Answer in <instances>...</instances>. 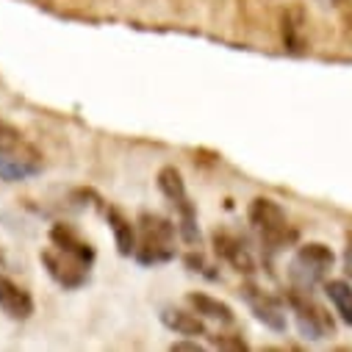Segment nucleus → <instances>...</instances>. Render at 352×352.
Listing matches in <instances>:
<instances>
[{
	"instance_id": "423d86ee",
	"label": "nucleus",
	"mask_w": 352,
	"mask_h": 352,
	"mask_svg": "<svg viewBox=\"0 0 352 352\" xmlns=\"http://www.w3.org/2000/svg\"><path fill=\"white\" fill-rule=\"evenodd\" d=\"M289 308H292V314H294V322H297L300 333H302L308 341H322V338L333 336V319H330V314L311 297V292L292 289V294H289Z\"/></svg>"
},
{
	"instance_id": "6ab92c4d",
	"label": "nucleus",
	"mask_w": 352,
	"mask_h": 352,
	"mask_svg": "<svg viewBox=\"0 0 352 352\" xmlns=\"http://www.w3.org/2000/svg\"><path fill=\"white\" fill-rule=\"evenodd\" d=\"M206 338H208L214 346H219V349H247V341H244L241 336L233 338V336H211V333H208Z\"/></svg>"
},
{
	"instance_id": "1a4fd4ad",
	"label": "nucleus",
	"mask_w": 352,
	"mask_h": 352,
	"mask_svg": "<svg viewBox=\"0 0 352 352\" xmlns=\"http://www.w3.org/2000/svg\"><path fill=\"white\" fill-rule=\"evenodd\" d=\"M34 297L28 289H23L20 283H14L12 278L0 275V311L14 322H25L34 316Z\"/></svg>"
},
{
	"instance_id": "dca6fc26",
	"label": "nucleus",
	"mask_w": 352,
	"mask_h": 352,
	"mask_svg": "<svg viewBox=\"0 0 352 352\" xmlns=\"http://www.w3.org/2000/svg\"><path fill=\"white\" fill-rule=\"evenodd\" d=\"M0 153H17V155H28V158H39L36 150L25 142V136L20 133V128L9 125L6 120H0Z\"/></svg>"
},
{
	"instance_id": "a211bd4d",
	"label": "nucleus",
	"mask_w": 352,
	"mask_h": 352,
	"mask_svg": "<svg viewBox=\"0 0 352 352\" xmlns=\"http://www.w3.org/2000/svg\"><path fill=\"white\" fill-rule=\"evenodd\" d=\"M184 261H186V267H189L192 272H200V275H206L208 280H217V278H219V272H211L214 267H211V263H208L200 252H189Z\"/></svg>"
},
{
	"instance_id": "f03ea898",
	"label": "nucleus",
	"mask_w": 352,
	"mask_h": 352,
	"mask_svg": "<svg viewBox=\"0 0 352 352\" xmlns=\"http://www.w3.org/2000/svg\"><path fill=\"white\" fill-rule=\"evenodd\" d=\"M161 195L169 200V206L175 208V214H178V233L186 244H197L200 241V228H197V208L186 192V181L178 166H161L158 169V178H155Z\"/></svg>"
},
{
	"instance_id": "9b49d317",
	"label": "nucleus",
	"mask_w": 352,
	"mask_h": 352,
	"mask_svg": "<svg viewBox=\"0 0 352 352\" xmlns=\"http://www.w3.org/2000/svg\"><path fill=\"white\" fill-rule=\"evenodd\" d=\"M161 324L178 336H189V338H197V336H208V327L203 322V316L197 314H189L184 308H175V305H164L161 308Z\"/></svg>"
},
{
	"instance_id": "6e6552de",
	"label": "nucleus",
	"mask_w": 352,
	"mask_h": 352,
	"mask_svg": "<svg viewBox=\"0 0 352 352\" xmlns=\"http://www.w3.org/2000/svg\"><path fill=\"white\" fill-rule=\"evenodd\" d=\"M211 241H214L217 255H219L225 263H230L236 272H241V275H255V258H252V252L247 250V244H244L239 236H233V233H228V230H214Z\"/></svg>"
},
{
	"instance_id": "4be33fe9",
	"label": "nucleus",
	"mask_w": 352,
	"mask_h": 352,
	"mask_svg": "<svg viewBox=\"0 0 352 352\" xmlns=\"http://www.w3.org/2000/svg\"><path fill=\"white\" fill-rule=\"evenodd\" d=\"M316 3H319L322 9H336V6L341 3V0H316Z\"/></svg>"
},
{
	"instance_id": "39448f33",
	"label": "nucleus",
	"mask_w": 352,
	"mask_h": 352,
	"mask_svg": "<svg viewBox=\"0 0 352 352\" xmlns=\"http://www.w3.org/2000/svg\"><path fill=\"white\" fill-rule=\"evenodd\" d=\"M39 261H42V267L47 270V275L53 278V283H58L64 292H75L80 286L89 283V267L92 263H86L58 247H47L39 252Z\"/></svg>"
},
{
	"instance_id": "f257e3e1",
	"label": "nucleus",
	"mask_w": 352,
	"mask_h": 352,
	"mask_svg": "<svg viewBox=\"0 0 352 352\" xmlns=\"http://www.w3.org/2000/svg\"><path fill=\"white\" fill-rule=\"evenodd\" d=\"M178 225L172 219L153 214V211H142L136 219V252L133 258L142 267H161L169 263L178 255Z\"/></svg>"
},
{
	"instance_id": "412c9836",
	"label": "nucleus",
	"mask_w": 352,
	"mask_h": 352,
	"mask_svg": "<svg viewBox=\"0 0 352 352\" xmlns=\"http://www.w3.org/2000/svg\"><path fill=\"white\" fill-rule=\"evenodd\" d=\"M341 267H344V275L352 280V239L346 241V247H344V255H341Z\"/></svg>"
},
{
	"instance_id": "aec40b11",
	"label": "nucleus",
	"mask_w": 352,
	"mask_h": 352,
	"mask_svg": "<svg viewBox=\"0 0 352 352\" xmlns=\"http://www.w3.org/2000/svg\"><path fill=\"white\" fill-rule=\"evenodd\" d=\"M169 349H172V352H203L206 346L197 344V341H175Z\"/></svg>"
},
{
	"instance_id": "7ed1b4c3",
	"label": "nucleus",
	"mask_w": 352,
	"mask_h": 352,
	"mask_svg": "<svg viewBox=\"0 0 352 352\" xmlns=\"http://www.w3.org/2000/svg\"><path fill=\"white\" fill-rule=\"evenodd\" d=\"M247 219H250L252 230L258 233L261 244L270 252H278V250H283L286 244L294 241V230L289 225L286 211L270 197H255L247 208Z\"/></svg>"
},
{
	"instance_id": "f3484780",
	"label": "nucleus",
	"mask_w": 352,
	"mask_h": 352,
	"mask_svg": "<svg viewBox=\"0 0 352 352\" xmlns=\"http://www.w3.org/2000/svg\"><path fill=\"white\" fill-rule=\"evenodd\" d=\"M300 31H302V12L300 9L286 12L283 14V42H286L289 50H302Z\"/></svg>"
},
{
	"instance_id": "ddd939ff",
	"label": "nucleus",
	"mask_w": 352,
	"mask_h": 352,
	"mask_svg": "<svg viewBox=\"0 0 352 352\" xmlns=\"http://www.w3.org/2000/svg\"><path fill=\"white\" fill-rule=\"evenodd\" d=\"M186 302H189V305L195 308V314L203 316V319H214V322H219V324H233V322H236L233 308H230L228 302H222V300L206 294V292H189V294H186Z\"/></svg>"
},
{
	"instance_id": "20e7f679",
	"label": "nucleus",
	"mask_w": 352,
	"mask_h": 352,
	"mask_svg": "<svg viewBox=\"0 0 352 352\" xmlns=\"http://www.w3.org/2000/svg\"><path fill=\"white\" fill-rule=\"evenodd\" d=\"M333 263H336L333 250L327 244H322V241H311V244H302L294 252V258L289 263V278H292L294 289L314 292L316 286H324Z\"/></svg>"
},
{
	"instance_id": "4468645a",
	"label": "nucleus",
	"mask_w": 352,
	"mask_h": 352,
	"mask_svg": "<svg viewBox=\"0 0 352 352\" xmlns=\"http://www.w3.org/2000/svg\"><path fill=\"white\" fill-rule=\"evenodd\" d=\"M39 169H42L39 158L17 155V153H0V181H6V184L28 181Z\"/></svg>"
},
{
	"instance_id": "2eb2a0df",
	"label": "nucleus",
	"mask_w": 352,
	"mask_h": 352,
	"mask_svg": "<svg viewBox=\"0 0 352 352\" xmlns=\"http://www.w3.org/2000/svg\"><path fill=\"white\" fill-rule=\"evenodd\" d=\"M324 294L336 305L341 322L352 327V286L346 280H324Z\"/></svg>"
},
{
	"instance_id": "9d476101",
	"label": "nucleus",
	"mask_w": 352,
	"mask_h": 352,
	"mask_svg": "<svg viewBox=\"0 0 352 352\" xmlns=\"http://www.w3.org/2000/svg\"><path fill=\"white\" fill-rule=\"evenodd\" d=\"M50 244L64 250V252H69V255H75V258H80V261H86V263H95V247L86 241L72 225L56 222L50 228Z\"/></svg>"
},
{
	"instance_id": "f8f14e48",
	"label": "nucleus",
	"mask_w": 352,
	"mask_h": 352,
	"mask_svg": "<svg viewBox=\"0 0 352 352\" xmlns=\"http://www.w3.org/2000/svg\"><path fill=\"white\" fill-rule=\"evenodd\" d=\"M103 217L114 233V244H117V252L122 258H131L136 252V225L114 206H103Z\"/></svg>"
},
{
	"instance_id": "0eeeda50",
	"label": "nucleus",
	"mask_w": 352,
	"mask_h": 352,
	"mask_svg": "<svg viewBox=\"0 0 352 352\" xmlns=\"http://www.w3.org/2000/svg\"><path fill=\"white\" fill-rule=\"evenodd\" d=\"M239 294H241V300L247 302V308L252 311V316L263 327H270L275 333H283L286 330V305L278 297H272L270 292H263V289H258L252 283H244L239 289Z\"/></svg>"
}]
</instances>
